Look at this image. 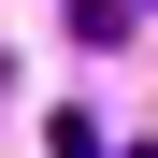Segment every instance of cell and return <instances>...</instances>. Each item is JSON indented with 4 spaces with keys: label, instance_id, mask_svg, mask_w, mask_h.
<instances>
[{
    "label": "cell",
    "instance_id": "1",
    "mask_svg": "<svg viewBox=\"0 0 158 158\" xmlns=\"http://www.w3.org/2000/svg\"><path fill=\"white\" fill-rule=\"evenodd\" d=\"M144 29V0H72V43H129Z\"/></svg>",
    "mask_w": 158,
    "mask_h": 158
}]
</instances>
